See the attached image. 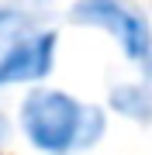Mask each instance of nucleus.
I'll return each mask as SVG.
<instances>
[{
	"label": "nucleus",
	"instance_id": "obj_6",
	"mask_svg": "<svg viewBox=\"0 0 152 155\" xmlns=\"http://www.w3.org/2000/svg\"><path fill=\"white\" fill-rule=\"evenodd\" d=\"M7 138H11V121H7V114L0 110V152H4V145H7Z\"/></svg>",
	"mask_w": 152,
	"mask_h": 155
},
{
	"label": "nucleus",
	"instance_id": "obj_3",
	"mask_svg": "<svg viewBox=\"0 0 152 155\" xmlns=\"http://www.w3.org/2000/svg\"><path fill=\"white\" fill-rule=\"evenodd\" d=\"M59 59V35L52 28H31L0 45V90H31L52 76Z\"/></svg>",
	"mask_w": 152,
	"mask_h": 155
},
{
	"label": "nucleus",
	"instance_id": "obj_7",
	"mask_svg": "<svg viewBox=\"0 0 152 155\" xmlns=\"http://www.w3.org/2000/svg\"><path fill=\"white\" fill-rule=\"evenodd\" d=\"M17 4H21V7H28L31 14H38V17H42V7H45L49 0H17Z\"/></svg>",
	"mask_w": 152,
	"mask_h": 155
},
{
	"label": "nucleus",
	"instance_id": "obj_4",
	"mask_svg": "<svg viewBox=\"0 0 152 155\" xmlns=\"http://www.w3.org/2000/svg\"><path fill=\"white\" fill-rule=\"evenodd\" d=\"M107 110L135 124H152V79H121L107 93Z\"/></svg>",
	"mask_w": 152,
	"mask_h": 155
},
{
	"label": "nucleus",
	"instance_id": "obj_2",
	"mask_svg": "<svg viewBox=\"0 0 152 155\" xmlns=\"http://www.w3.org/2000/svg\"><path fill=\"white\" fill-rule=\"evenodd\" d=\"M76 28L104 31L118 41L121 55L138 69L142 79H152V21L131 0H76L69 7Z\"/></svg>",
	"mask_w": 152,
	"mask_h": 155
},
{
	"label": "nucleus",
	"instance_id": "obj_1",
	"mask_svg": "<svg viewBox=\"0 0 152 155\" xmlns=\"http://www.w3.org/2000/svg\"><path fill=\"white\" fill-rule=\"evenodd\" d=\"M17 127L42 155L90 152L107 134V110L59 86H31L17 104Z\"/></svg>",
	"mask_w": 152,
	"mask_h": 155
},
{
	"label": "nucleus",
	"instance_id": "obj_5",
	"mask_svg": "<svg viewBox=\"0 0 152 155\" xmlns=\"http://www.w3.org/2000/svg\"><path fill=\"white\" fill-rule=\"evenodd\" d=\"M31 28H38V14H31L17 0L0 4V45L17 38V35H24V31H31Z\"/></svg>",
	"mask_w": 152,
	"mask_h": 155
}]
</instances>
